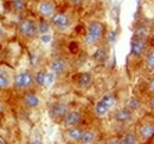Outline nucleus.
Masks as SVG:
<instances>
[{
  "mask_svg": "<svg viewBox=\"0 0 154 144\" xmlns=\"http://www.w3.org/2000/svg\"><path fill=\"white\" fill-rule=\"evenodd\" d=\"M104 32H106V27L101 21H97V20L90 21L85 28V36H84L85 44L90 46L96 45L104 37Z\"/></svg>",
  "mask_w": 154,
  "mask_h": 144,
  "instance_id": "1",
  "label": "nucleus"
},
{
  "mask_svg": "<svg viewBox=\"0 0 154 144\" xmlns=\"http://www.w3.org/2000/svg\"><path fill=\"white\" fill-rule=\"evenodd\" d=\"M33 85H35V78H33V73L30 70H23L14 73L13 88L17 91L25 92V91L32 90Z\"/></svg>",
  "mask_w": 154,
  "mask_h": 144,
  "instance_id": "2",
  "label": "nucleus"
},
{
  "mask_svg": "<svg viewBox=\"0 0 154 144\" xmlns=\"http://www.w3.org/2000/svg\"><path fill=\"white\" fill-rule=\"evenodd\" d=\"M18 34L26 39H35L39 34L38 22L33 19H23L17 27Z\"/></svg>",
  "mask_w": 154,
  "mask_h": 144,
  "instance_id": "3",
  "label": "nucleus"
},
{
  "mask_svg": "<svg viewBox=\"0 0 154 144\" xmlns=\"http://www.w3.org/2000/svg\"><path fill=\"white\" fill-rule=\"evenodd\" d=\"M50 25L57 30V31H66L71 24L70 17L66 13L63 12H55L50 18H49Z\"/></svg>",
  "mask_w": 154,
  "mask_h": 144,
  "instance_id": "4",
  "label": "nucleus"
},
{
  "mask_svg": "<svg viewBox=\"0 0 154 144\" xmlns=\"http://www.w3.org/2000/svg\"><path fill=\"white\" fill-rule=\"evenodd\" d=\"M69 105L66 103L63 102H56L54 104H51V106L49 109V113L52 121L55 122H62L63 118L65 117V115L69 112Z\"/></svg>",
  "mask_w": 154,
  "mask_h": 144,
  "instance_id": "5",
  "label": "nucleus"
},
{
  "mask_svg": "<svg viewBox=\"0 0 154 144\" xmlns=\"http://www.w3.org/2000/svg\"><path fill=\"white\" fill-rule=\"evenodd\" d=\"M147 50V40L141 34H135L131 43V53L134 57H141Z\"/></svg>",
  "mask_w": 154,
  "mask_h": 144,
  "instance_id": "6",
  "label": "nucleus"
},
{
  "mask_svg": "<svg viewBox=\"0 0 154 144\" xmlns=\"http://www.w3.org/2000/svg\"><path fill=\"white\" fill-rule=\"evenodd\" d=\"M14 73L10 68L0 66V91H7L13 88Z\"/></svg>",
  "mask_w": 154,
  "mask_h": 144,
  "instance_id": "7",
  "label": "nucleus"
},
{
  "mask_svg": "<svg viewBox=\"0 0 154 144\" xmlns=\"http://www.w3.org/2000/svg\"><path fill=\"white\" fill-rule=\"evenodd\" d=\"M21 102L24 104V106L27 109H37L42 104V100H40V97L38 96L37 92L32 90H29V91H25L21 96Z\"/></svg>",
  "mask_w": 154,
  "mask_h": 144,
  "instance_id": "8",
  "label": "nucleus"
},
{
  "mask_svg": "<svg viewBox=\"0 0 154 144\" xmlns=\"http://www.w3.org/2000/svg\"><path fill=\"white\" fill-rule=\"evenodd\" d=\"M82 121H83V116L78 110H69V112L65 115V117L63 118L60 123L65 129H68V128L81 125Z\"/></svg>",
  "mask_w": 154,
  "mask_h": 144,
  "instance_id": "9",
  "label": "nucleus"
},
{
  "mask_svg": "<svg viewBox=\"0 0 154 144\" xmlns=\"http://www.w3.org/2000/svg\"><path fill=\"white\" fill-rule=\"evenodd\" d=\"M56 12V5L52 0H39L37 4V13L42 18H50Z\"/></svg>",
  "mask_w": 154,
  "mask_h": 144,
  "instance_id": "10",
  "label": "nucleus"
},
{
  "mask_svg": "<svg viewBox=\"0 0 154 144\" xmlns=\"http://www.w3.org/2000/svg\"><path fill=\"white\" fill-rule=\"evenodd\" d=\"M136 135L142 141H148L154 137V124L153 123H142L137 128Z\"/></svg>",
  "mask_w": 154,
  "mask_h": 144,
  "instance_id": "11",
  "label": "nucleus"
},
{
  "mask_svg": "<svg viewBox=\"0 0 154 144\" xmlns=\"http://www.w3.org/2000/svg\"><path fill=\"white\" fill-rule=\"evenodd\" d=\"M68 68H69V65H68L66 60L63 58H55L49 64V69L54 74H63L66 72Z\"/></svg>",
  "mask_w": 154,
  "mask_h": 144,
  "instance_id": "12",
  "label": "nucleus"
},
{
  "mask_svg": "<svg viewBox=\"0 0 154 144\" xmlns=\"http://www.w3.org/2000/svg\"><path fill=\"white\" fill-rule=\"evenodd\" d=\"M134 117V112L128 108H120L114 112V119L117 123H129Z\"/></svg>",
  "mask_w": 154,
  "mask_h": 144,
  "instance_id": "13",
  "label": "nucleus"
},
{
  "mask_svg": "<svg viewBox=\"0 0 154 144\" xmlns=\"http://www.w3.org/2000/svg\"><path fill=\"white\" fill-rule=\"evenodd\" d=\"M84 129L81 128V126H74V128H68L65 130V135H66V138L68 141L72 142V143H78V141L81 140L82 137V134H83Z\"/></svg>",
  "mask_w": 154,
  "mask_h": 144,
  "instance_id": "14",
  "label": "nucleus"
},
{
  "mask_svg": "<svg viewBox=\"0 0 154 144\" xmlns=\"http://www.w3.org/2000/svg\"><path fill=\"white\" fill-rule=\"evenodd\" d=\"M75 80H76L77 86H79V88H88L93 83V76L89 72H81V73L76 74Z\"/></svg>",
  "mask_w": 154,
  "mask_h": 144,
  "instance_id": "15",
  "label": "nucleus"
},
{
  "mask_svg": "<svg viewBox=\"0 0 154 144\" xmlns=\"http://www.w3.org/2000/svg\"><path fill=\"white\" fill-rule=\"evenodd\" d=\"M96 131L93 130V129H88V130H84L83 134H82V137L81 140L78 141V144H93L96 141Z\"/></svg>",
  "mask_w": 154,
  "mask_h": 144,
  "instance_id": "16",
  "label": "nucleus"
},
{
  "mask_svg": "<svg viewBox=\"0 0 154 144\" xmlns=\"http://www.w3.org/2000/svg\"><path fill=\"white\" fill-rule=\"evenodd\" d=\"M94 111H95V115H96L98 118H103V117H106L108 115V112L110 111V108L102 99H100L96 104H95Z\"/></svg>",
  "mask_w": 154,
  "mask_h": 144,
  "instance_id": "17",
  "label": "nucleus"
},
{
  "mask_svg": "<svg viewBox=\"0 0 154 144\" xmlns=\"http://www.w3.org/2000/svg\"><path fill=\"white\" fill-rule=\"evenodd\" d=\"M33 78H35V85H37L39 88L46 86L48 72L45 71V70H39L36 73H33Z\"/></svg>",
  "mask_w": 154,
  "mask_h": 144,
  "instance_id": "18",
  "label": "nucleus"
},
{
  "mask_svg": "<svg viewBox=\"0 0 154 144\" xmlns=\"http://www.w3.org/2000/svg\"><path fill=\"white\" fill-rule=\"evenodd\" d=\"M137 141H139V137L136 132H133V131H127L121 138L122 144H137Z\"/></svg>",
  "mask_w": 154,
  "mask_h": 144,
  "instance_id": "19",
  "label": "nucleus"
},
{
  "mask_svg": "<svg viewBox=\"0 0 154 144\" xmlns=\"http://www.w3.org/2000/svg\"><path fill=\"white\" fill-rule=\"evenodd\" d=\"M145 66L148 71L154 72V49L149 50L145 57Z\"/></svg>",
  "mask_w": 154,
  "mask_h": 144,
  "instance_id": "20",
  "label": "nucleus"
},
{
  "mask_svg": "<svg viewBox=\"0 0 154 144\" xmlns=\"http://www.w3.org/2000/svg\"><path fill=\"white\" fill-rule=\"evenodd\" d=\"M10 6H11V10L14 12H23L26 7V4H25V0H11Z\"/></svg>",
  "mask_w": 154,
  "mask_h": 144,
  "instance_id": "21",
  "label": "nucleus"
},
{
  "mask_svg": "<svg viewBox=\"0 0 154 144\" xmlns=\"http://www.w3.org/2000/svg\"><path fill=\"white\" fill-rule=\"evenodd\" d=\"M141 106V100L137 97H131L127 102H126V108H128L129 110H132L134 112L135 110Z\"/></svg>",
  "mask_w": 154,
  "mask_h": 144,
  "instance_id": "22",
  "label": "nucleus"
},
{
  "mask_svg": "<svg viewBox=\"0 0 154 144\" xmlns=\"http://www.w3.org/2000/svg\"><path fill=\"white\" fill-rule=\"evenodd\" d=\"M94 59L96 60V62H100V63H103L106 59H107V57H108V53H107V51L104 50V49H102V47H98L96 51H95V53H94Z\"/></svg>",
  "mask_w": 154,
  "mask_h": 144,
  "instance_id": "23",
  "label": "nucleus"
},
{
  "mask_svg": "<svg viewBox=\"0 0 154 144\" xmlns=\"http://www.w3.org/2000/svg\"><path fill=\"white\" fill-rule=\"evenodd\" d=\"M51 25L50 22H46V20H43L38 22V30H39V33H46L49 30H50Z\"/></svg>",
  "mask_w": 154,
  "mask_h": 144,
  "instance_id": "24",
  "label": "nucleus"
},
{
  "mask_svg": "<svg viewBox=\"0 0 154 144\" xmlns=\"http://www.w3.org/2000/svg\"><path fill=\"white\" fill-rule=\"evenodd\" d=\"M78 44L75 43V41H71L70 44H69V51L71 52V53H77L78 52Z\"/></svg>",
  "mask_w": 154,
  "mask_h": 144,
  "instance_id": "25",
  "label": "nucleus"
},
{
  "mask_svg": "<svg viewBox=\"0 0 154 144\" xmlns=\"http://www.w3.org/2000/svg\"><path fill=\"white\" fill-rule=\"evenodd\" d=\"M147 90L151 93H154V78H152L148 83H147Z\"/></svg>",
  "mask_w": 154,
  "mask_h": 144,
  "instance_id": "26",
  "label": "nucleus"
},
{
  "mask_svg": "<svg viewBox=\"0 0 154 144\" xmlns=\"http://www.w3.org/2000/svg\"><path fill=\"white\" fill-rule=\"evenodd\" d=\"M107 144H122L121 143V138H117V137H114V138H110Z\"/></svg>",
  "mask_w": 154,
  "mask_h": 144,
  "instance_id": "27",
  "label": "nucleus"
},
{
  "mask_svg": "<svg viewBox=\"0 0 154 144\" xmlns=\"http://www.w3.org/2000/svg\"><path fill=\"white\" fill-rule=\"evenodd\" d=\"M29 144H45V143H44V141L42 138H35V140H32Z\"/></svg>",
  "mask_w": 154,
  "mask_h": 144,
  "instance_id": "28",
  "label": "nucleus"
},
{
  "mask_svg": "<svg viewBox=\"0 0 154 144\" xmlns=\"http://www.w3.org/2000/svg\"><path fill=\"white\" fill-rule=\"evenodd\" d=\"M71 1V4L75 6V7H77V6H79L82 2H83V0H70Z\"/></svg>",
  "mask_w": 154,
  "mask_h": 144,
  "instance_id": "29",
  "label": "nucleus"
},
{
  "mask_svg": "<svg viewBox=\"0 0 154 144\" xmlns=\"http://www.w3.org/2000/svg\"><path fill=\"white\" fill-rule=\"evenodd\" d=\"M4 34H5V28H4V26H2V24L0 22V39L4 37Z\"/></svg>",
  "mask_w": 154,
  "mask_h": 144,
  "instance_id": "30",
  "label": "nucleus"
},
{
  "mask_svg": "<svg viewBox=\"0 0 154 144\" xmlns=\"http://www.w3.org/2000/svg\"><path fill=\"white\" fill-rule=\"evenodd\" d=\"M0 144H7V142L5 141V138H2L1 136H0Z\"/></svg>",
  "mask_w": 154,
  "mask_h": 144,
  "instance_id": "31",
  "label": "nucleus"
},
{
  "mask_svg": "<svg viewBox=\"0 0 154 144\" xmlns=\"http://www.w3.org/2000/svg\"><path fill=\"white\" fill-rule=\"evenodd\" d=\"M2 111H4V104H2V102H0V115L2 113Z\"/></svg>",
  "mask_w": 154,
  "mask_h": 144,
  "instance_id": "32",
  "label": "nucleus"
}]
</instances>
